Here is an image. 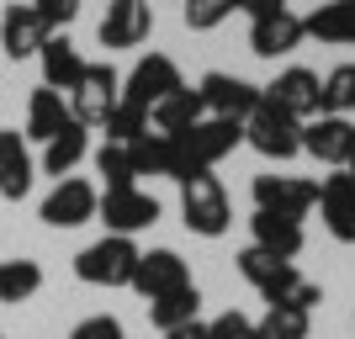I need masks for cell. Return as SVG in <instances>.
Wrapping results in <instances>:
<instances>
[{
    "instance_id": "cell-1",
    "label": "cell",
    "mask_w": 355,
    "mask_h": 339,
    "mask_svg": "<svg viewBox=\"0 0 355 339\" xmlns=\"http://www.w3.org/2000/svg\"><path fill=\"white\" fill-rule=\"evenodd\" d=\"M170 138H175V180H186V175H202V170H212L218 159H228V154L244 144V122L202 117L196 128H186V133H170Z\"/></svg>"
},
{
    "instance_id": "cell-2",
    "label": "cell",
    "mask_w": 355,
    "mask_h": 339,
    "mask_svg": "<svg viewBox=\"0 0 355 339\" xmlns=\"http://www.w3.org/2000/svg\"><path fill=\"white\" fill-rule=\"evenodd\" d=\"M180 223L202 238H223L234 228V202H228V191H223V180L212 170L180 180Z\"/></svg>"
},
{
    "instance_id": "cell-3",
    "label": "cell",
    "mask_w": 355,
    "mask_h": 339,
    "mask_svg": "<svg viewBox=\"0 0 355 339\" xmlns=\"http://www.w3.org/2000/svg\"><path fill=\"white\" fill-rule=\"evenodd\" d=\"M138 254H144V250H138L133 238L106 234V238H96V244H85V250L74 254V276L85 281V286H106V292H117V286H133Z\"/></svg>"
},
{
    "instance_id": "cell-4",
    "label": "cell",
    "mask_w": 355,
    "mask_h": 339,
    "mask_svg": "<svg viewBox=\"0 0 355 339\" xmlns=\"http://www.w3.org/2000/svg\"><path fill=\"white\" fill-rule=\"evenodd\" d=\"M244 144L266 159H297L302 154V122L292 112H282L276 101H266V90H260V106L244 117Z\"/></svg>"
},
{
    "instance_id": "cell-5",
    "label": "cell",
    "mask_w": 355,
    "mask_h": 339,
    "mask_svg": "<svg viewBox=\"0 0 355 339\" xmlns=\"http://www.w3.org/2000/svg\"><path fill=\"white\" fill-rule=\"evenodd\" d=\"M117 101H122V74L112 69V64H85L80 85L69 90V117L80 122V128H101V122L117 112Z\"/></svg>"
},
{
    "instance_id": "cell-6",
    "label": "cell",
    "mask_w": 355,
    "mask_h": 339,
    "mask_svg": "<svg viewBox=\"0 0 355 339\" xmlns=\"http://www.w3.org/2000/svg\"><path fill=\"white\" fill-rule=\"evenodd\" d=\"M250 196H254V212L302 223L313 207H318V180H302V175H254Z\"/></svg>"
},
{
    "instance_id": "cell-7",
    "label": "cell",
    "mask_w": 355,
    "mask_h": 339,
    "mask_svg": "<svg viewBox=\"0 0 355 339\" xmlns=\"http://www.w3.org/2000/svg\"><path fill=\"white\" fill-rule=\"evenodd\" d=\"M96 218L106 223V234L133 238V234H144V228L159 223V202H154L148 191H138V186H122V191H101Z\"/></svg>"
},
{
    "instance_id": "cell-8",
    "label": "cell",
    "mask_w": 355,
    "mask_h": 339,
    "mask_svg": "<svg viewBox=\"0 0 355 339\" xmlns=\"http://www.w3.org/2000/svg\"><path fill=\"white\" fill-rule=\"evenodd\" d=\"M186 85L175 69V59H164V53H148V59L133 64V74L122 80V101L138 106V112H154V106L164 101V96H175V90Z\"/></svg>"
},
{
    "instance_id": "cell-9",
    "label": "cell",
    "mask_w": 355,
    "mask_h": 339,
    "mask_svg": "<svg viewBox=\"0 0 355 339\" xmlns=\"http://www.w3.org/2000/svg\"><path fill=\"white\" fill-rule=\"evenodd\" d=\"M196 96L207 106V117H223V122H244L254 106H260V85H250V80H239V74H228V69L202 74Z\"/></svg>"
},
{
    "instance_id": "cell-10",
    "label": "cell",
    "mask_w": 355,
    "mask_h": 339,
    "mask_svg": "<svg viewBox=\"0 0 355 339\" xmlns=\"http://www.w3.org/2000/svg\"><path fill=\"white\" fill-rule=\"evenodd\" d=\"M96 202L101 191L80 175H64L53 180V191L43 196V223L48 228H80V223H96Z\"/></svg>"
},
{
    "instance_id": "cell-11",
    "label": "cell",
    "mask_w": 355,
    "mask_h": 339,
    "mask_svg": "<svg viewBox=\"0 0 355 339\" xmlns=\"http://www.w3.org/2000/svg\"><path fill=\"white\" fill-rule=\"evenodd\" d=\"M180 286H191V266H186L175 250H148V254H138L133 292L144 297V302H159V297L180 292Z\"/></svg>"
},
{
    "instance_id": "cell-12",
    "label": "cell",
    "mask_w": 355,
    "mask_h": 339,
    "mask_svg": "<svg viewBox=\"0 0 355 339\" xmlns=\"http://www.w3.org/2000/svg\"><path fill=\"white\" fill-rule=\"evenodd\" d=\"M148 32H154V6L148 0H112L96 37H101V48H138L148 43Z\"/></svg>"
},
{
    "instance_id": "cell-13",
    "label": "cell",
    "mask_w": 355,
    "mask_h": 339,
    "mask_svg": "<svg viewBox=\"0 0 355 339\" xmlns=\"http://www.w3.org/2000/svg\"><path fill=\"white\" fill-rule=\"evenodd\" d=\"M302 16L292 11V6H282V11L270 16H254L250 21V53L254 59H282V53H292V48H302Z\"/></svg>"
},
{
    "instance_id": "cell-14",
    "label": "cell",
    "mask_w": 355,
    "mask_h": 339,
    "mask_svg": "<svg viewBox=\"0 0 355 339\" xmlns=\"http://www.w3.org/2000/svg\"><path fill=\"white\" fill-rule=\"evenodd\" d=\"M48 37H53V32L43 27V16L32 11V0H27V6L16 0V6H6V11H0V48H6L16 64H21V59H37Z\"/></svg>"
},
{
    "instance_id": "cell-15",
    "label": "cell",
    "mask_w": 355,
    "mask_h": 339,
    "mask_svg": "<svg viewBox=\"0 0 355 339\" xmlns=\"http://www.w3.org/2000/svg\"><path fill=\"white\" fill-rule=\"evenodd\" d=\"M318 85H324V80H318L313 69L292 64V69H282L270 85H260V90H266V101H276L282 112H292L297 122H313L318 117Z\"/></svg>"
},
{
    "instance_id": "cell-16",
    "label": "cell",
    "mask_w": 355,
    "mask_h": 339,
    "mask_svg": "<svg viewBox=\"0 0 355 339\" xmlns=\"http://www.w3.org/2000/svg\"><path fill=\"white\" fill-rule=\"evenodd\" d=\"M318 218H324V228L340 244H355V180L345 170L318 180Z\"/></svg>"
},
{
    "instance_id": "cell-17",
    "label": "cell",
    "mask_w": 355,
    "mask_h": 339,
    "mask_svg": "<svg viewBox=\"0 0 355 339\" xmlns=\"http://www.w3.org/2000/svg\"><path fill=\"white\" fill-rule=\"evenodd\" d=\"M32 175H37V159H32L27 138L16 133V128H0V196L21 202L32 191Z\"/></svg>"
},
{
    "instance_id": "cell-18",
    "label": "cell",
    "mask_w": 355,
    "mask_h": 339,
    "mask_svg": "<svg viewBox=\"0 0 355 339\" xmlns=\"http://www.w3.org/2000/svg\"><path fill=\"white\" fill-rule=\"evenodd\" d=\"M350 144H355V122L350 117H313V122H302V154H313V159L340 164L345 170Z\"/></svg>"
},
{
    "instance_id": "cell-19",
    "label": "cell",
    "mask_w": 355,
    "mask_h": 339,
    "mask_svg": "<svg viewBox=\"0 0 355 339\" xmlns=\"http://www.w3.org/2000/svg\"><path fill=\"white\" fill-rule=\"evenodd\" d=\"M37 64H43V85L48 90H74L80 85V74H85V53L69 43V32H53L43 43V53H37Z\"/></svg>"
},
{
    "instance_id": "cell-20",
    "label": "cell",
    "mask_w": 355,
    "mask_h": 339,
    "mask_svg": "<svg viewBox=\"0 0 355 339\" xmlns=\"http://www.w3.org/2000/svg\"><path fill=\"white\" fill-rule=\"evenodd\" d=\"M85 154H90V128L69 122L64 133H53V138L43 144V159H37V170H43V175H53V180H64L74 164L85 159Z\"/></svg>"
},
{
    "instance_id": "cell-21",
    "label": "cell",
    "mask_w": 355,
    "mask_h": 339,
    "mask_svg": "<svg viewBox=\"0 0 355 339\" xmlns=\"http://www.w3.org/2000/svg\"><path fill=\"white\" fill-rule=\"evenodd\" d=\"M250 234H254V250L276 254V260H297L302 254V223H286V218H270V212H254L250 218Z\"/></svg>"
},
{
    "instance_id": "cell-22",
    "label": "cell",
    "mask_w": 355,
    "mask_h": 339,
    "mask_svg": "<svg viewBox=\"0 0 355 339\" xmlns=\"http://www.w3.org/2000/svg\"><path fill=\"white\" fill-rule=\"evenodd\" d=\"M202 117H207V106H202L196 85H180L175 96H164V101L148 112V128H154V133H186V128H196Z\"/></svg>"
},
{
    "instance_id": "cell-23",
    "label": "cell",
    "mask_w": 355,
    "mask_h": 339,
    "mask_svg": "<svg viewBox=\"0 0 355 339\" xmlns=\"http://www.w3.org/2000/svg\"><path fill=\"white\" fill-rule=\"evenodd\" d=\"M260 297H266V308H297V313H313L318 302H324V286H318V281H308L297 266H286V270L270 281Z\"/></svg>"
},
{
    "instance_id": "cell-24",
    "label": "cell",
    "mask_w": 355,
    "mask_h": 339,
    "mask_svg": "<svg viewBox=\"0 0 355 339\" xmlns=\"http://www.w3.org/2000/svg\"><path fill=\"white\" fill-rule=\"evenodd\" d=\"M69 106H64V96L59 90H32V101H27V133L21 138H32V144H48V138L53 133H64V128H69Z\"/></svg>"
},
{
    "instance_id": "cell-25",
    "label": "cell",
    "mask_w": 355,
    "mask_h": 339,
    "mask_svg": "<svg viewBox=\"0 0 355 339\" xmlns=\"http://www.w3.org/2000/svg\"><path fill=\"white\" fill-rule=\"evenodd\" d=\"M302 32L318 43H355V0H329L313 16H302Z\"/></svg>"
},
{
    "instance_id": "cell-26",
    "label": "cell",
    "mask_w": 355,
    "mask_h": 339,
    "mask_svg": "<svg viewBox=\"0 0 355 339\" xmlns=\"http://www.w3.org/2000/svg\"><path fill=\"white\" fill-rule=\"evenodd\" d=\"M202 318V292H196V281L191 286H180V292L159 297V302H148V324L159 329V334H170V329L180 324H196Z\"/></svg>"
},
{
    "instance_id": "cell-27",
    "label": "cell",
    "mask_w": 355,
    "mask_h": 339,
    "mask_svg": "<svg viewBox=\"0 0 355 339\" xmlns=\"http://www.w3.org/2000/svg\"><path fill=\"white\" fill-rule=\"evenodd\" d=\"M128 154H133V175H170L175 180V138L170 133L148 128L138 144H128Z\"/></svg>"
},
{
    "instance_id": "cell-28",
    "label": "cell",
    "mask_w": 355,
    "mask_h": 339,
    "mask_svg": "<svg viewBox=\"0 0 355 339\" xmlns=\"http://www.w3.org/2000/svg\"><path fill=\"white\" fill-rule=\"evenodd\" d=\"M350 112H355V64H340L318 85V117H350Z\"/></svg>"
},
{
    "instance_id": "cell-29",
    "label": "cell",
    "mask_w": 355,
    "mask_h": 339,
    "mask_svg": "<svg viewBox=\"0 0 355 339\" xmlns=\"http://www.w3.org/2000/svg\"><path fill=\"white\" fill-rule=\"evenodd\" d=\"M37 286H43V266L37 260H0V308L37 297Z\"/></svg>"
},
{
    "instance_id": "cell-30",
    "label": "cell",
    "mask_w": 355,
    "mask_h": 339,
    "mask_svg": "<svg viewBox=\"0 0 355 339\" xmlns=\"http://www.w3.org/2000/svg\"><path fill=\"white\" fill-rule=\"evenodd\" d=\"M313 313L297 308H266V318H254V339H308Z\"/></svg>"
},
{
    "instance_id": "cell-31",
    "label": "cell",
    "mask_w": 355,
    "mask_h": 339,
    "mask_svg": "<svg viewBox=\"0 0 355 339\" xmlns=\"http://www.w3.org/2000/svg\"><path fill=\"white\" fill-rule=\"evenodd\" d=\"M96 175L106 180V191L138 186V175H133V154H128V144H101V148H96Z\"/></svg>"
},
{
    "instance_id": "cell-32",
    "label": "cell",
    "mask_w": 355,
    "mask_h": 339,
    "mask_svg": "<svg viewBox=\"0 0 355 339\" xmlns=\"http://www.w3.org/2000/svg\"><path fill=\"white\" fill-rule=\"evenodd\" d=\"M286 266H292V260H276V254L254 250V244H250V250H239V276L250 281L254 292H266V286H270V281H276V276H282Z\"/></svg>"
},
{
    "instance_id": "cell-33",
    "label": "cell",
    "mask_w": 355,
    "mask_h": 339,
    "mask_svg": "<svg viewBox=\"0 0 355 339\" xmlns=\"http://www.w3.org/2000/svg\"><path fill=\"white\" fill-rule=\"evenodd\" d=\"M101 128H106V144H138V138L148 133V112H138V106L117 101V112H112Z\"/></svg>"
},
{
    "instance_id": "cell-34",
    "label": "cell",
    "mask_w": 355,
    "mask_h": 339,
    "mask_svg": "<svg viewBox=\"0 0 355 339\" xmlns=\"http://www.w3.org/2000/svg\"><path fill=\"white\" fill-rule=\"evenodd\" d=\"M180 16H186L191 32H212V27H223V21L234 16V0H186Z\"/></svg>"
},
{
    "instance_id": "cell-35",
    "label": "cell",
    "mask_w": 355,
    "mask_h": 339,
    "mask_svg": "<svg viewBox=\"0 0 355 339\" xmlns=\"http://www.w3.org/2000/svg\"><path fill=\"white\" fill-rule=\"evenodd\" d=\"M202 339H254V318L239 313V308H228V313H218V318L202 329Z\"/></svg>"
},
{
    "instance_id": "cell-36",
    "label": "cell",
    "mask_w": 355,
    "mask_h": 339,
    "mask_svg": "<svg viewBox=\"0 0 355 339\" xmlns=\"http://www.w3.org/2000/svg\"><path fill=\"white\" fill-rule=\"evenodd\" d=\"M69 339H128V329H122V318H112V313H96V318H80V324L69 329Z\"/></svg>"
},
{
    "instance_id": "cell-37",
    "label": "cell",
    "mask_w": 355,
    "mask_h": 339,
    "mask_svg": "<svg viewBox=\"0 0 355 339\" xmlns=\"http://www.w3.org/2000/svg\"><path fill=\"white\" fill-rule=\"evenodd\" d=\"M32 11L43 16V27H48V32H64L74 16H80V0H32Z\"/></svg>"
},
{
    "instance_id": "cell-38",
    "label": "cell",
    "mask_w": 355,
    "mask_h": 339,
    "mask_svg": "<svg viewBox=\"0 0 355 339\" xmlns=\"http://www.w3.org/2000/svg\"><path fill=\"white\" fill-rule=\"evenodd\" d=\"M286 0H234V11H250V21L254 16H270V11H282Z\"/></svg>"
},
{
    "instance_id": "cell-39",
    "label": "cell",
    "mask_w": 355,
    "mask_h": 339,
    "mask_svg": "<svg viewBox=\"0 0 355 339\" xmlns=\"http://www.w3.org/2000/svg\"><path fill=\"white\" fill-rule=\"evenodd\" d=\"M202 329H207V324L196 318V324H180V329H170V334H164V339H202Z\"/></svg>"
},
{
    "instance_id": "cell-40",
    "label": "cell",
    "mask_w": 355,
    "mask_h": 339,
    "mask_svg": "<svg viewBox=\"0 0 355 339\" xmlns=\"http://www.w3.org/2000/svg\"><path fill=\"white\" fill-rule=\"evenodd\" d=\"M345 175L355 180V144H350V159H345Z\"/></svg>"
},
{
    "instance_id": "cell-41",
    "label": "cell",
    "mask_w": 355,
    "mask_h": 339,
    "mask_svg": "<svg viewBox=\"0 0 355 339\" xmlns=\"http://www.w3.org/2000/svg\"><path fill=\"white\" fill-rule=\"evenodd\" d=\"M0 339H6V334H0Z\"/></svg>"
}]
</instances>
